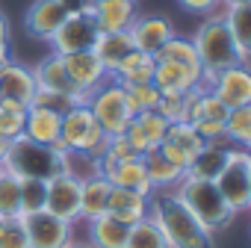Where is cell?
<instances>
[{"label":"cell","instance_id":"22","mask_svg":"<svg viewBox=\"0 0 251 248\" xmlns=\"http://www.w3.org/2000/svg\"><path fill=\"white\" fill-rule=\"evenodd\" d=\"M33 77H36V86L39 89H48V92H62V95H80L62 65V56L59 53H48L45 59H39V65L33 68ZM86 98V95H83Z\"/></svg>","mask_w":251,"mask_h":248},{"label":"cell","instance_id":"5","mask_svg":"<svg viewBox=\"0 0 251 248\" xmlns=\"http://www.w3.org/2000/svg\"><path fill=\"white\" fill-rule=\"evenodd\" d=\"M59 145L74 157H86L89 163L103 154L106 148V133L100 130V124L95 121V115L89 112L86 103H77L74 109H68L62 115V127H59Z\"/></svg>","mask_w":251,"mask_h":248},{"label":"cell","instance_id":"36","mask_svg":"<svg viewBox=\"0 0 251 248\" xmlns=\"http://www.w3.org/2000/svg\"><path fill=\"white\" fill-rule=\"evenodd\" d=\"M0 248H30L24 216H0Z\"/></svg>","mask_w":251,"mask_h":248},{"label":"cell","instance_id":"10","mask_svg":"<svg viewBox=\"0 0 251 248\" xmlns=\"http://www.w3.org/2000/svg\"><path fill=\"white\" fill-rule=\"evenodd\" d=\"M201 86H207L227 109L251 103V74H248V68L242 62L230 65V68H222L216 74L201 77Z\"/></svg>","mask_w":251,"mask_h":248},{"label":"cell","instance_id":"40","mask_svg":"<svg viewBox=\"0 0 251 248\" xmlns=\"http://www.w3.org/2000/svg\"><path fill=\"white\" fill-rule=\"evenodd\" d=\"M186 106H189V92L186 95H180V92H160L157 112L166 121H186Z\"/></svg>","mask_w":251,"mask_h":248},{"label":"cell","instance_id":"43","mask_svg":"<svg viewBox=\"0 0 251 248\" xmlns=\"http://www.w3.org/2000/svg\"><path fill=\"white\" fill-rule=\"evenodd\" d=\"M230 3H251V0H222V6H230Z\"/></svg>","mask_w":251,"mask_h":248},{"label":"cell","instance_id":"21","mask_svg":"<svg viewBox=\"0 0 251 248\" xmlns=\"http://www.w3.org/2000/svg\"><path fill=\"white\" fill-rule=\"evenodd\" d=\"M127 230H130V224H124V222L112 219L109 213H103V216L86 222V242L92 248H124Z\"/></svg>","mask_w":251,"mask_h":248},{"label":"cell","instance_id":"35","mask_svg":"<svg viewBox=\"0 0 251 248\" xmlns=\"http://www.w3.org/2000/svg\"><path fill=\"white\" fill-rule=\"evenodd\" d=\"M21 177L0 169V216H21Z\"/></svg>","mask_w":251,"mask_h":248},{"label":"cell","instance_id":"25","mask_svg":"<svg viewBox=\"0 0 251 248\" xmlns=\"http://www.w3.org/2000/svg\"><path fill=\"white\" fill-rule=\"evenodd\" d=\"M151 74H154V56H148V53L133 48L127 56L115 65V71L109 77L127 89V86H136V83H151Z\"/></svg>","mask_w":251,"mask_h":248},{"label":"cell","instance_id":"45","mask_svg":"<svg viewBox=\"0 0 251 248\" xmlns=\"http://www.w3.org/2000/svg\"><path fill=\"white\" fill-rule=\"evenodd\" d=\"M62 3H65V6H68V9H74V6H77V3H80V0H62Z\"/></svg>","mask_w":251,"mask_h":248},{"label":"cell","instance_id":"4","mask_svg":"<svg viewBox=\"0 0 251 248\" xmlns=\"http://www.w3.org/2000/svg\"><path fill=\"white\" fill-rule=\"evenodd\" d=\"M192 45H195V53H198V62H201L204 77H207V74H216V71H222V68H230V65H239V62H242L222 15H210V18L195 30ZM242 65H245V62H242Z\"/></svg>","mask_w":251,"mask_h":248},{"label":"cell","instance_id":"34","mask_svg":"<svg viewBox=\"0 0 251 248\" xmlns=\"http://www.w3.org/2000/svg\"><path fill=\"white\" fill-rule=\"evenodd\" d=\"M48 201V180L42 177H21V216L42 213Z\"/></svg>","mask_w":251,"mask_h":248},{"label":"cell","instance_id":"14","mask_svg":"<svg viewBox=\"0 0 251 248\" xmlns=\"http://www.w3.org/2000/svg\"><path fill=\"white\" fill-rule=\"evenodd\" d=\"M127 36H130L136 50L154 56L172 36H177V30H175V24L166 15H136V21L130 24Z\"/></svg>","mask_w":251,"mask_h":248},{"label":"cell","instance_id":"31","mask_svg":"<svg viewBox=\"0 0 251 248\" xmlns=\"http://www.w3.org/2000/svg\"><path fill=\"white\" fill-rule=\"evenodd\" d=\"M124 248H169V245H166L157 222L151 216H145V219H139V222L130 224L127 239H124Z\"/></svg>","mask_w":251,"mask_h":248},{"label":"cell","instance_id":"13","mask_svg":"<svg viewBox=\"0 0 251 248\" xmlns=\"http://www.w3.org/2000/svg\"><path fill=\"white\" fill-rule=\"evenodd\" d=\"M68 12L71 9L62 3V0H33L27 6V12H24V30L36 42H50Z\"/></svg>","mask_w":251,"mask_h":248},{"label":"cell","instance_id":"15","mask_svg":"<svg viewBox=\"0 0 251 248\" xmlns=\"http://www.w3.org/2000/svg\"><path fill=\"white\" fill-rule=\"evenodd\" d=\"M62 65H65V71H68V77H71V83H74V89H77L80 95H89L95 86H100V83L109 77V71L103 68V62H100L92 50L65 53V56H62Z\"/></svg>","mask_w":251,"mask_h":248},{"label":"cell","instance_id":"23","mask_svg":"<svg viewBox=\"0 0 251 248\" xmlns=\"http://www.w3.org/2000/svg\"><path fill=\"white\" fill-rule=\"evenodd\" d=\"M59 127H62V115L42 109V106H27L24 115V136L42 145H53L59 142Z\"/></svg>","mask_w":251,"mask_h":248},{"label":"cell","instance_id":"11","mask_svg":"<svg viewBox=\"0 0 251 248\" xmlns=\"http://www.w3.org/2000/svg\"><path fill=\"white\" fill-rule=\"evenodd\" d=\"M207 142L198 136V130L192 127L189 121H169V127H166V136H163V142L157 145L175 166H180L183 172L189 169V163L201 154V148H204Z\"/></svg>","mask_w":251,"mask_h":248},{"label":"cell","instance_id":"18","mask_svg":"<svg viewBox=\"0 0 251 248\" xmlns=\"http://www.w3.org/2000/svg\"><path fill=\"white\" fill-rule=\"evenodd\" d=\"M136 15V0H95V24L100 33H127Z\"/></svg>","mask_w":251,"mask_h":248},{"label":"cell","instance_id":"42","mask_svg":"<svg viewBox=\"0 0 251 248\" xmlns=\"http://www.w3.org/2000/svg\"><path fill=\"white\" fill-rule=\"evenodd\" d=\"M65 248H92V245H89V242H77V239H71Z\"/></svg>","mask_w":251,"mask_h":248},{"label":"cell","instance_id":"32","mask_svg":"<svg viewBox=\"0 0 251 248\" xmlns=\"http://www.w3.org/2000/svg\"><path fill=\"white\" fill-rule=\"evenodd\" d=\"M154 62H180V65H198V68H201L192 39H180V36H172V39L154 53Z\"/></svg>","mask_w":251,"mask_h":248},{"label":"cell","instance_id":"12","mask_svg":"<svg viewBox=\"0 0 251 248\" xmlns=\"http://www.w3.org/2000/svg\"><path fill=\"white\" fill-rule=\"evenodd\" d=\"M24 222H27L30 248H65L74 239V222H65L48 210L24 216Z\"/></svg>","mask_w":251,"mask_h":248},{"label":"cell","instance_id":"37","mask_svg":"<svg viewBox=\"0 0 251 248\" xmlns=\"http://www.w3.org/2000/svg\"><path fill=\"white\" fill-rule=\"evenodd\" d=\"M77 103H83V95H62V92H48V89H36V95L30 100V106H42V109L56 112V115H65Z\"/></svg>","mask_w":251,"mask_h":248},{"label":"cell","instance_id":"16","mask_svg":"<svg viewBox=\"0 0 251 248\" xmlns=\"http://www.w3.org/2000/svg\"><path fill=\"white\" fill-rule=\"evenodd\" d=\"M36 77H33V68L15 62V59H6L0 65V98L3 100H15L21 106H30L33 95H36Z\"/></svg>","mask_w":251,"mask_h":248},{"label":"cell","instance_id":"24","mask_svg":"<svg viewBox=\"0 0 251 248\" xmlns=\"http://www.w3.org/2000/svg\"><path fill=\"white\" fill-rule=\"evenodd\" d=\"M227 24V33L236 45V53L242 62L251 59V3H230L222 15Z\"/></svg>","mask_w":251,"mask_h":248},{"label":"cell","instance_id":"28","mask_svg":"<svg viewBox=\"0 0 251 248\" xmlns=\"http://www.w3.org/2000/svg\"><path fill=\"white\" fill-rule=\"evenodd\" d=\"M130 50H133V42H130L127 33H98V39L92 45V53L103 62V68L109 74L115 71V65L127 56Z\"/></svg>","mask_w":251,"mask_h":248},{"label":"cell","instance_id":"1","mask_svg":"<svg viewBox=\"0 0 251 248\" xmlns=\"http://www.w3.org/2000/svg\"><path fill=\"white\" fill-rule=\"evenodd\" d=\"M169 248H213V233L183 207L175 192H154L148 213Z\"/></svg>","mask_w":251,"mask_h":248},{"label":"cell","instance_id":"20","mask_svg":"<svg viewBox=\"0 0 251 248\" xmlns=\"http://www.w3.org/2000/svg\"><path fill=\"white\" fill-rule=\"evenodd\" d=\"M106 213L112 219L124 222V224H133V222H139L151 213V195H139V192H130V189L112 186L109 198H106Z\"/></svg>","mask_w":251,"mask_h":248},{"label":"cell","instance_id":"46","mask_svg":"<svg viewBox=\"0 0 251 248\" xmlns=\"http://www.w3.org/2000/svg\"><path fill=\"white\" fill-rule=\"evenodd\" d=\"M86 3H95V0H86Z\"/></svg>","mask_w":251,"mask_h":248},{"label":"cell","instance_id":"26","mask_svg":"<svg viewBox=\"0 0 251 248\" xmlns=\"http://www.w3.org/2000/svg\"><path fill=\"white\" fill-rule=\"evenodd\" d=\"M109 180L100 174L83 177V189H80V222L98 219L106 213V198H109Z\"/></svg>","mask_w":251,"mask_h":248},{"label":"cell","instance_id":"19","mask_svg":"<svg viewBox=\"0 0 251 248\" xmlns=\"http://www.w3.org/2000/svg\"><path fill=\"white\" fill-rule=\"evenodd\" d=\"M142 166H145V174H148L154 192H175L177 183H180L183 174H186V172H183L180 166H175L160 148H148V151L142 154Z\"/></svg>","mask_w":251,"mask_h":248},{"label":"cell","instance_id":"27","mask_svg":"<svg viewBox=\"0 0 251 248\" xmlns=\"http://www.w3.org/2000/svg\"><path fill=\"white\" fill-rule=\"evenodd\" d=\"M227 118V106L207 89V86H198L189 92V106H186V121L195 124V121H225Z\"/></svg>","mask_w":251,"mask_h":248},{"label":"cell","instance_id":"2","mask_svg":"<svg viewBox=\"0 0 251 248\" xmlns=\"http://www.w3.org/2000/svg\"><path fill=\"white\" fill-rule=\"evenodd\" d=\"M18 177H42V180H50L53 174L71 169V154L65 151H56L53 145H42V142H33L27 139L24 133L15 136L12 142H6V154H3V166Z\"/></svg>","mask_w":251,"mask_h":248},{"label":"cell","instance_id":"44","mask_svg":"<svg viewBox=\"0 0 251 248\" xmlns=\"http://www.w3.org/2000/svg\"><path fill=\"white\" fill-rule=\"evenodd\" d=\"M3 154H6V142H0V166H3Z\"/></svg>","mask_w":251,"mask_h":248},{"label":"cell","instance_id":"3","mask_svg":"<svg viewBox=\"0 0 251 248\" xmlns=\"http://www.w3.org/2000/svg\"><path fill=\"white\" fill-rule=\"evenodd\" d=\"M175 195L183 201V207H186V210H189V213H192V216L210 230V233L227 227V224L236 219V213L227 207V201L222 198V192L216 189L213 180H201V177H189V174H183V180L177 183Z\"/></svg>","mask_w":251,"mask_h":248},{"label":"cell","instance_id":"33","mask_svg":"<svg viewBox=\"0 0 251 248\" xmlns=\"http://www.w3.org/2000/svg\"><path fill=\"white\" fill-rule=\"evenodd\" d=\"M24 115L27 106L0 98V142H12L15 136L24 133Z\"/></svg>","mask_w":251,"mask_h":248},{"label":"cell","instance_id":"30","mask_svg":"<svg viewBox=\"0 0 251 248\" xmlns=\"http://www.w3.org/2000/svg\"><path fill=\"white\" fill-rule=\"evenodd\" d=\"M225 142L233 148H248L251 145V103L227 109L225 118Z\"/></svg>","mask_w":251,"mask_h":248},{"label":"cell","instance_id":"41","mask_svg":"<svg viewBox=\"0 0 251 248\" xmlns=\"http://www.w3.org/2000/svg\"><path fill=\"white\" fill-rule=\"evenodd\" d=\"M180 6L186 9V12H192V15H210L213 9H219L222 6V0H180Z\"/></svg>","mask_w":251,"mask_h":248},{"label":"cell","instance_id":"9","mask_svg":"<svg viewBox=\"0 0 251 248\" xmlns=\"http://www.w3.org/2000/svg\"><path fill=\"white\" fill-rule=\"evenodd\" d=\"M80 189L83 177L74 169H65L48 180V201L45 210L65 219V222H80Z\"/></svg>","mask_w":251,"mask_h":248},{"label":"cell","instance_id":"29","mask_svg":"<svg viewBox=\"0 0 251 248\" xmlns=\"http://www.w3.org/2000/svg\"><path fill=\"white\" fill-rule=\"evenodd\" d=\"M227 151H230V145H227L225 139L207 142V145L201 148V154L189 163L186 174H189V177H201V180H213V177L222 172V166H225V160H227Z\"/></svg>","mask_w":251,"mask_h":248},{"label":"cell","instance_id":"39","mask_svg":"<svg viewBox=\"0 0 251 248\" xmlns=\"http://www.w3.org/2000/svg\"><path fill=\"white\" fill-rule=\"evenodd\" d=\"M127 95V103H130V112H145V109H157V100H160V89L154 83H136V86H127L124 89Z\"/></svg>","mask_w":251,"mask_h":248},{"label":"cell","instance_id":"38","mask_svg":"<svg viewBox=\"0 0 251 248\" xmlns=\"http://www.w3.org/2000/svg\"><path fill=\"white\" fill-rule=\"evenodd\" d=\"M133 121L139 124V130H142V136H145V142H148V148H157L160 142H163V136H166V127H169V121L157 112V109H145V112H136L133 115Z\"/></svg>","mask_w":251,"mask_h":248},{"label":"cell","instance_id":"7","mask_svg":"<svg viewBox=\"0 0 251 248\" xmlns=\"http://www.w3.org/2000/svg\"><path fill=\"white\" fill-rule=\"evenodd\" d=\"M213 183L236 216L248 213L251 210V154H248V148L230 145L227 160H225L222 172L213 177Z\"/></svg>","mask_w":251,"mask_h":248},{"label":"cell","instance_id":"8","mask_svg":"<svg viewBox=\"0 0 251 248\" xmlns=\"http://www.w3.org/2000/svg\"><path fill=\"white\" fill-rule=\"evenodd\" d=\"M98 24H95V3H80L65 15V21L59 24V30L53 33V39L48 42L53 53L65 56V53H80V50H92L95 39H98Z\"/></svg>","mask_w":251,"mask_h":248},{"label":"cell","instance_id":"6","mask_svg":"<svg viewBox=\"0 0 251 248\" xmlns=\"http://www.w3.org/2000/svg\"><path fill=\"white\" fill-rule=\"evenodd\" d=\"M83 103L89 106V112L95 115V121L100 124V130L106 136H118L124 133V127L130 124L133 112H130V103H127V95H124V86L115 83L112 77H106L100 86H95Z\"/></svg>","mask_w":251,"mask_h":248},{"label":"cell","instance_id":"17","mask_svg":"<svg viewBox=\"0 0 251 248\" xmlns=\"http://www.w3.org/2000/svg\"><path fill=\"white\" fill-rule=\"evenodd\" d=\"M201 77L204 71L198 65H180V62H154V74H151V83L160 89V92H192L201 86Z\"/></svg>","mask_w":251,"mask_h":248}]
</instances>
